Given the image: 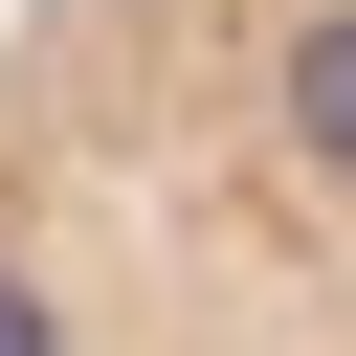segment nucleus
<instances>
[{
    "instance_id": "obj_1",
    "label": "nucleus",
    "mask_w": 356,
    "mask_h": 356,
    "mask_svg": "<svg viewBox=\"0 0 356 356\" xmlns=\"http://www.w3.org/2000/svg\"><path fill=\"white\" fill-rule=\"evenodd\" d=\"M0 356H356V0H22Z\"/></svg>"
}]
</instances>
